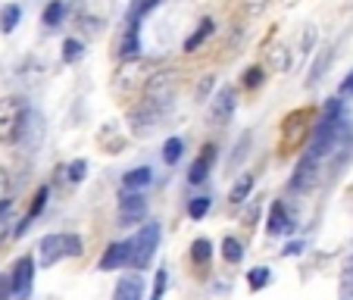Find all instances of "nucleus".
Wrapping results in <instances>:
<instances>
[{
    "label": "nucleus",
    "instance_id": "obj_12",
    "mask_svg": "<svg viewBox=\"0 0 353 300\" xmlns=\"http://www.w3.org/2000/svg\"><path fill=\"white\" fill-rule=\"evenodd\" d=\"M319 169H322V163H316L310 154H303V160H300L297 169H294L291 188L294 191H307V188H313L316 179H319Z\"/></svg>",
    "mask_w": 353,
    "mask_h": 300
},
{
    "label": "nucleus",
    "instance_id": "obj_14",
    "mask_svg": "<svg viewBox=\"0 0 353 300\" xmlns=\"http://www.w3.org/2000/svg\"><path fill=\"white\" fill-rule=\"evenodd\" d=\"M157 7H160V0H128V10H125V26L141 28V22H144L147 16L154 13Z\"/></svg>",
    "mask_w": 353,
    "mask_h": 300
},
{
    "label": "nucleus",
    "instance_id": "obj_18",
    "mask_svg": "<svg viewBox=\"0 0 353 300\" xmlns=\"http://www.w3.org/2000/svg\"><path fill=\"white\" fill-rule=\"evenodd\" d=\"M254 185H256V175L254 172H244L232 185V191H228V200H232V203H244V200L250 197V191H254Z\"/></svg>",
    "mask_w": 353,
    "mask_h": 300
},
{
    "label": "nucleus",
    "instance_id": "obj_27",
    "mask_svg": "<svg viewBox=\"0 0 353 300\" xmlns=\"http://www.w3.org/2000/svg\"><path fill=\"white\" fill-rule=\"evenodd\" d=\"M250 141H254V132H244L238 138V144H234V154L228 157V166H238V163H244L247 157V147H250Z\"/></svg>",
    "mask_w": 353,
    "mask_h": 300
},
{
    "label": "nucleus",
    "instance_id": "obj_5",
    "mask_svg": "<svg viewBox=\"0 0 353 300\" xmlns=\"http://www.w3.org/2000/svg\"><path fill=\"white\" fill-rule=\"evenodd\" d=\"M7 275H10V288H13V300H28L32 285H34V257H28V254L16 257L13 269Z\"/></svg>",
    "mask_w": 353,
    "mask_h": 300
},
{
    "label": "nucleus",
    "instance_id": "obj_9",
    "mask_svg": "<svg viewBox=\"0 0 353 300\" xmlns=\"http://www.w3.org/2000/svg\"><path fill=\"white\" fill-rule=\"evenodd\" d=\"M294 216L288 213V207L281 203V200H275L272 207H269V219H266V232L272 234V238H285V234L294 232Z\"/></svg>",
    "mask_w": 353,
    "mask_h": 300
},
{
    "label": "nucleus",
    "instance_id": "obj_11",
    "mask_svg": "<svg viewBox=\"0 0 353 300\" xmlns=\"http://www.w3.org/2000/svg\"><path fill=\"white\" fill-rule=\"evenodd\" d=\"M144 291H147V281L144 275L138 272H128L116 281L113 288V300H144Z\"/></svg>",
    "mask_w": 353,
    "mask_h": 300
},
{
    "label": "nucleus",
    "instance_id": "obj_32",
    "mask_svg": "<svg viewBox=\"0 0 353 300\" xmlns=\"http://www.w3.org/2000/svg\"><path fill=\"white\" fill-rule=\"evenodd\" d=\"M47 194H50V188H38V194H34V203H32V210L26 213V219L28 222H34V216L41 213V210L47 207Z\"/></svg>",
    "mask_w": 353,
    "mask_h": 300
},
{
    "label": "nucleus",
    "instance_id": "obj_23",
    "mask_svg": "<svg viewBox=\"0 0 353 300\" xmlns=\"http://www.w3.org/2000/svg\"><path fill=\"white\" fill-rule=\"evenodd\" d=\"M191 260L197 263V266H207L210 260H213V241L210 238H197L191 244Z\"/></svg>",
    "mask_w": 353,
    "mask_h": 300
},
{
    "label": "nucleus",
    "instance_id": "obj_1",
    "mask_svg": "<svg viewBox=\"0 0 353 300\" xmlns=\"http://www.w3.org/2000/svg\"><path fill=\"white\" fill-rule=\"evenodd\" d=\"M85 254V241L75 232H54L44 234L38 244V263L41 266H57L63 260H72V257Z\"/></svg>",
    "mask_w": 353,
    "mask_h": 300
},
{
    "label": "nucleus",
    "instance_id": "obj_19",
    "mask_svg": "<svg viewBox=\"0 0 353 300\" xmlns=\"http://www.w3.org/2000/svg\"><path fill=\"white\" fill-rule=\"evenodd\" d=\"M144 69H147V63L138 60V57H132L128 66H122V72H119V85L122 88H134L141 81V72H144Z\"/></svg>",
    "mask_w": 353,
    "mask_h": 300
},
{
    "label": "nucleus",
    "instance_id": "obj_42",
    "mask_svg": "<svg viewBox=\"0 0 353 300\" xmlns=\"http://www.w3.org/2000/svg\"><path fill=\"white\" fill-rule=\"evenodd\" d=\"M288 257H294V254H303V244L300 241H294V244H288V250H285Z\"/></svg>",
    "mask_w": 353,
    "mask_h": 300
},
{
    "label": "nucleus",
    "instance_id": "obj_31",
    "mask_svg": "<svg viewBox=\"0 0 353 300\" xmlns=\"http://www.w3.org/2000/svg\"><path fill=\"white\" fill-rule=\"evenodd\" d=\"M266 81V69L263 66H247L244 69V88H260Z\"/></svg>",
    "mask_w": 353,
    "mask_h": 300
},
{
    "label": "nucleus",
    "instance_id": "obj_37",
    "mask_svg": "<svg viewBox=\"0 0 353 300\" xmlns=\"http://www.w3.org/2000/svg\"><path fill=\"white\" fill-rule=\"evenodd\" d=\"M0 300H13V288H10L7 272H0Z\"/></svg>",
    "mask_w": 353,
    "mask_h": 300
},
{
    "label": "nucleus",
    "instance_id": "obj_16",
    "mask_svg": "<svg viewBox=\"0 0 353 300\" xmlns=\"http://www.w3.org/2000/svg\"><path fill=\"white\" fill-rule=\"evenodd\" d=\"M266 66L272 69V72H288V69H291V50H288L285 44L269 47V54H266Z\"/></svg>",
    "mask_w": 353,
    "mask_h": 300
},
{
    "label": "nucleus",
    "instance_id": "obj_20",
    "mask_svg": "<svg viewBox=\"0 0 353 300\" xmlns=\"http://www.w3.org/2000/svg\"><path fill=\"white\" fill-rule=\"evenodd\" d=\"M63 16H66V3H63V0H50L44 7V13H41V22H44L47 28H60Z\"/></svg>",
    "mask_w": 353,
    "mask_h": 300
},
{
    "label": "nucleus",
    "instance_id": "obj_17",
    "mask_svg": "<svg viewBox=\"0 0 353 300\" xmlns=\"http://www.w3.org/2000/svg\"><path fill=\"white\" fill-rule=\"evenodd\" d=\"M219 254H222V260H225L228 266H238V263L244 260V244H241L234 234H225V238H222Z\"/></svg>",
    "mask_w": 353,
    "mask_h": 300
},
{
    "label": "nucleus",
    "instance_id": "obj_26",
    "mask_svg": "<svg viewBox=\"0 0 353 300\" xmlns=\"http://www.w3.org/2000/svg\"><path fill=\"white\" fill-rule=\"evenodd\" d=\"M328 66H332V47H325V50H322V54H319V60L313 63V69H310V81H307V85H316V81L322 79V72H325Z\"/></svg>",
    "mask_w": 353,
    "mask_h": 300
},
{
    "label": "nucleus",
    "instance_id": "obj_28",
    "mask_svg": "<svg viewBox=\"0 0 353 300\" xmlns=\"http://www.w3.org/2000/svg\"><path fill=\"white\" fill-rule=\"evenodd\" d=\"M63 172H66V179L72 185H79V181L88 179V160H72L69 166H63Z\"/></svg>",
    "mask_w": 353,
    "mask_h": 300
},
{
    "label": "nucleus",
    "instance_id": "obj_4",
    "mask_svg": "<svg viewBox=\"0 0 353 300\" xmlns=\"http://www.w3.org/2000/svg\"><path fill=\"white\" fill-rule=\"evenodd\" d=\"M160 238H163V228L160 222H147V226H141L138 232L128 238V244H132V263L128 266L134 269H144L154 263V254H157V247H160Z\"/></svg>",
    "mask_w": 353,
    "mask_h": 300
},
{
    "label": "nucleus",
    "instance_id": "obj_30",
    "mask_svg": "<svg viewBox=\"0 0 353 300\" xmlns=\"http://www.w3.org/2000/svg\"><path fill=\"white\" fill-rule=\"evenodd\" d=\"M166 288H169V272H166V269H157V275H154V291H150V300H163V297H166Z\"/></svg>",
    "mask_w": 353,
    "mask_h": 300
},
{
    "label": "nucleus",
    "instance_id": "obj_33",
    "mask_svg": "<svg viewBox=\"0 0 353 300\" xmlns=\"http://www.w3.org/2000/svg\"><path fill=\"white\" fill-rule=\"evenodd\" d=\"M213 85H216V75H203V79L197 81V103L210 100V94H213Z\"/></svg>",
    "mask_w": 353,
    "mask_h": 300
},
{
    "label": "nucleus",
    "instance_id": "obj_21",
    "mask_svg": "<svg viewBox=\"0 0 353 300\" xmlns=\"http://www.w3.org/2000/svg\"><path fill=\"white\" fill-rule=\"evenodd\" d=\"M19 19H22L19 3H7V7L0 10V32H3V34H13L16 26H19Z\"/></svg>",
    "mask_w": 353,
    "mask_h": 300
},
{
    "label": "nucleus",
    "instance_id": "obj_2",
    "mask_svg": "<svg viewBox=\"0 0 353 300\" xmlns=\"http://www.w3.org/2000/svg\"><path fill=\"white\" fill-rule=\"evenodd\" d=\"M175 91H179V72L172 69H160V72H150L144 81V97H147V107L154 113H166L172 107Z\"/></svg>",
    "mask_w": 353,
    "mask_h": 300
},
{
    "label": "nucleus",
    "instance_id": "obj_25",
    "mask_svg": "<svg viewBox=\"0 0 353 300\" xmlns=\"http://www.w3.org/2000/svg\"><path fill=\"white\" fill-rule=\"evenodd\" d=\"M210 210H213V197H207V194L188 200V216H191V219H203Z\"/></svg>",
    "mask_w": 353,
    "mask_h": 300
},
{
    "label": "nucleus",
    "instance_id": "obj_24",
    "mask_svg": "<svg viewBox=\"0 0 353 300\" xmlns=\"http://www.w3.org/2000/svg\"><path fill=\"white\" fill-rule=\"evenodd\" d=\"M269 281H272V269L269 266H254L247 272V288L250 291H263V288H269Z\"/></svg>",
    "mask_w": 353,
    "mask_h": 300
},
{
    "label": "nucleus",
    "instance_id": "obj_13",
    "mask_svg": "<svg viewBox=\"0 0 353 300\" xmlns=\"http://www.w3.org/2000/svg\"><path fill=\"white\" fill-rule=\"evenodd\" d=\"M154 185V169L150 166H138V169H128L122 175V191H144V188Z\"/></svg>",
    "mask_w": 353,
    "mask_h": 300
},
{
    "label": "nucleus",
    "instance_id": "obj_40",
    "mask_svg": "<svg viewBox=\"0 0 353 300\" xmlns=\"http://www.w3.org/2000/svg\"><path fill=\"white\" fill-rule=\"evenodd\" d=\"M256 216H260V203H256V200H254V207L247 210V216H244V222H247V226H250V228H254V222H256Z\"/></svg>",
    "mask_w": 353,
    "mask_h": 300
},
{
    "label": "nucleus",
    "instance_id": "obj_29",
    "mask_svg": "<svg viewBox=\"0 0 353 300\" xmlns=\"http://www.w3.org/2000/svg\"><path fill=\"white\" fill-rule=\"evenodd\" d=\"M81 54H85V44H81L79 38H66V41H63V60H66V63L81 60Z\"/></svg>",
    "mask_w": 353,
    "mask_h": 300
},
{
    "label": "nucleus",
    "instance_id": "obj_3",
    "mask_svg": "<svg viewBox=\"0 0 353 300\" xmlns=\"http://www.w3.org/2000/svg\"><path fill=\"white\" fill-rule=\"evenodd\" d=\"M28 100L26 97H0V144H16L22 138V128L28 119Z\"/></svg>",
    "mask_w": 353,
    "mask_h": 300
},
{
    "label": "nucleus",
    "instance_id": "obj_38",
    "mask_svg": "<svg viewBox=\"0 0 353 300\" xmlns=\"http://www.w3.org/2000/svg\"><path fill=\"white\" fill-rule=\"evenodd\" d=\"M269 3H272V0H247V10H250V13H263V10L269 7Z\"/></svg>",
    "mask_w": 353,
    "mask_h": 300
},
{
    "label": "nucleus",
    "instance_id": "obj_36",
    "mask_svg": "<svg viewBox=\"0 0 353 300\" xmlns=\"http://www.w3.org/2000/svg\"><path fill=\"white\" fill-rule=\"evenodd\" d=\"M341 288H344V294H353V257L347 260V269H344V279H341Z\"/></svg>",
    "mask_w": 353,
    "mask_h": 300
},
{
    "label": "nucleus",
    "instance_id": "obj_34",
    "mask_svg": "<svg viewBox=\"0 0 353 300\" xmlns=\"http://www.w3.org/2000/svg\"><path fill=\"white\" fill-rule=\"evenodd\" d=\"M316 44V28L313 26H307L303 32H300V41H297V47L303 50V54H310V47Z\"/></svg>",
    "mask_w": 353,
    "mask_h": 300
},
{
    "label": "nucleus",
    "instance_id": "obj_7",
    "mask_svg": "<svg viewBox=\"0 0 353 300\" xmlns=\"http://www.w3.org/2000/svg\"><path fill=\"white\" fill-rule=\"evenodd\" d=\"M128 263H132V244H128V241H113V244L100 254L97 266L103 269V272H116V269H125Z\"/></svg>",
    "mask_w": 353,
    "mask_h": 300
},
{
    "label": "nucleus",
    "instance_id": "obj_8",
    "mask_svg": "<svg viewBox=\"0 0 353 300\" xmlns=\"http://www.w3.org/2000/svg\"><path fill=\"white\" fill-rule=\"evenodd\" d=\"M234 107H238V94H234V88H222V91L210 100V122H213V126L228 122L232 113H234Z\"/></svg>",
    "mask_w": 353,
    "mask_h": 300
},
{
    "label": "nucleus",
    "instance_id": "obj_39",
    "mask_svg": "<svg viewBox=\"0 0 353 300\" xmlns=\"http://www.w3.org/2000/svg\"><path fill=\"white\" fill-rule=\"evenodd\" d=\"M338 94H341V97H350V94H353V72H350V75H347V79H344V81H341Z\"/></svg>",
    "mask_w": 353,
    "mask_h": 300
},
{
    "label": "nucleus",
    "instance_id": "obj_15",
    "mask_svg": "<svg viewBox=\"0 0 353 300\" xmlns=\"http://www.w3.org/2000/svg\"><path fill=\"white\" fill-rule=\"evenodd\" d=\"M213 32H216V22L210 19V16H207V19H200L197 28L191 32V38H185V54H194V50H197V47L203 44V41H207Z\"/></svg>",
    "mask_w": 353,
    "mask_h": 300
},
{
    "label": "nucleus",
    "instance_id": "obj_41",
    "mask_svg": "<svg viewBox=\"0 0 353 300\" xmlns=\"http://www.w3.org/2000/svg\"><path fill=\"white\" fill-rule=\"evenodd\" d=\"M10 210H13V200H0V226H3V222H7Z\"/></svg>",
    "mask_w": 353,
    "mask_h": 300
},
{
    "label": "nucleus",
    "instance_id": "obj_6",
    "mask_svg": "<svg viewBox=\"0 0 353 300\" xmlns=\"http://www.w3.org/2000/svg\"><path fill=\"white\" fill-rule=\"evenodd\" d=\"M147 219V197L138 191H122L119 197V222L122 226H138Z\"/></svg>",
    "mask_w": 353,
    "mask_h": 300
},
{
    "label": "nucleus",
    "instance_id": "obj_35",
    "mask_svg": "<svg viewBox=\"0 0 353 300\" xmlns=\"http://www.w3.org/2000/svg\"><path fill=\"white\" fill-rule=\"evenodd\" d=\"M10 185H13V179H10V169L0 166V200H10Z\"/></svg>",
    "mask_w": 353,
    "mask_h": 300
},
{
    "label": "nucleus",
    "instance_id": "obj_10",
    "mask_svg": "<svg viewBox=\"0 0 353 300\" xmlns=\"http://www.w3.org/2000/svg\"><path fill=\"white\" fill-rule=\"evenodd\" d=\"M216 157H219L216 144H207V147H203V150H200V157L191 163V169H188V181H191V185H203V181L210 179V172H213Z\"/></svg>",
    "mask_w": 353,
    "mask_h": 300
},
{
    "label": "nucleus",
    "instance_id": "obj_22",
    "mask_svg": "<svg viewBox=\"0 0 353 300\" xmlns=\"http://www.w3.org/2000/svg\"><path fill=\"white\" fill-rule=\"evenodd\" d=\"M181 157H185V138L175 134V138H169L166 144H163V163H166V166H175Z\"/></svg>",
    "mask_w": 353,
    "mask_h": 300
}]
</instances>
